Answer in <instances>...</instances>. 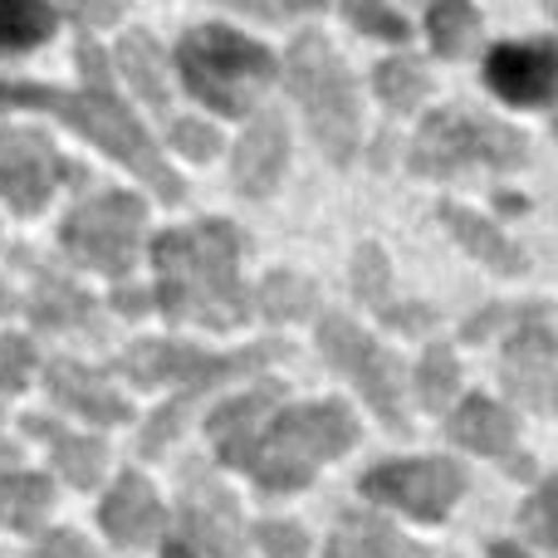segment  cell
Wrapping results in <instances>:
<instances>
[{"label":"cell","mask_w":558,"mask_h":558,"mask_svg":"<svg viewBox=\"0 0 558 558\" xmlns=\"http://www.w3.org/2000/svg\"><path fill=\"white\" fill-rule=\"evenodd\" d=\"M241 231L231 221H202L192 231H167L153 241L157 299L172 324L202 328H241L251 314V299L241 284Z\"/></svg>","instance_id":"cell-1"},{"label":"cell","mask_w":558,"mask_h":558,"mask_svg":"<svg viewBox=\"0 0 558 558\" xmlns=\"http://www.w3.org/2000/svg\"><path fill=\"white\" fill-rule=\"evenodd\" d=\"M284 353V343H260V348H245V353H202V348H186V343H162V338H143L133 343L123 357H118V373H128L133 383L143 387H162V383H182V392L162 407V412L147 422L143 432V456H157L177 432H182L186 412L202 402L211 387L231 383V377H245L251 367H265Z\"/></svg>","instance_id":"cell-2"},{"label":"cell","mask_w":558,"mask_h":558,"mask_svg":"<svg viewBox=\"0 0 558 558\" xmlns=\"http://www.w3.org/2000/svg\"><path fill=\"white\" fill-rule=\"evenodd\" d=\"M0 108H45V113H59L78 137H88L94 147H104L113 162L133 167L162 202H182V182H177V172L157 157L153 137L143 133V123H137L113 94H94V88H88V94H64V88L5 84V78H0Z\"/></svg>","instance_id":"cell-3"},{"label":"cell","mask_w":558,"mask_h":558,"mask_svg":"<svg viewBox=\"0 0 558 558\" xmlns=\"http://www.w3.org/2000/svg\"><path fill=\"white\" fill-rule=\"evenodd\" d=\"M357 441V422L343 402H308L270 416L255 446L245 451L241 471L255 475V485L270 495L304 490L324 461H338Z\"/></svg>","instance_id":"cell-4"},{"label":"cell","mask_w":558,"mask_h":558,"mask_svg":"<svg viewBox=\"0 0 558 558\" xmlns=\"http://www.w3.org/2000/svg\"><path fill=\"white\" fill-rule=\"evenodd\" d=\"M177 69H182L192 98H202L206 108H216L226 118H241L270 88L275 54L255 39L235 35V29L202 25L186 29V39L177 45Z\"/></svg>","instance_id":"cell-5"},{"label":"cell","mask_w":558,"mask_h":558,"mask_svg":"<svg viewBox=\"0 0 558 558\" xmlns=\"http://www.w3.org/2000/svg\"><path fill=\"white\" fill-rule=\"evenodd\" d=\"M289 94L299 98L314 137L333 162H353L357 153V94L348 64L324 45V35H299L284 59Z\"/></svg>","instance_id":"cell-6"},{"label":"cell","mask_w":558,"mask_h":558,"mask_svg":"<svg viewBox=\"0 0 558 558\" xmlns=\"http://www.w3.org/2000/svg\"><path fill=\"white\" fill-rule=\"evenodd\" d=\"M524 162H530V137L495 123V118L465 113V108L432 113L412 143V172H422V177H456L465 167L514 172Z\"/></svg>","instance_id":"cell-7"},{"label":"cell","mask_w":558,"mask_h":558,"mask_svg":"<svg viewBox=\"0 0 558 558\" xmlns=\"http://www.w3.org/2000/svg\"><path fill=\"white\" fill-rule=\"evenodd\" d=\"M143 221H147V206L133 192H98L64 216V231L59 235H64V251L78 265L123 279L133 270Z\"/></svg>","instance_id":"cell-8"},{"label":"cell","mask_w":558,"mask_h":558,"mask_svg":"<svg viewBox=\"0 0 558 558\" xmlns=\"http://www.w3.org/2000/svg\"><path fill=\"white\" fill-rule=\"evenodd\" d=\"M318 348L324 357L348 377V383L363 392V402L383 416L392 432H407V416H402V363L387 353L383 343L363 333L357 324H348L343 314H324L318 324Z\"/></svg>","instance_id":"cell-9"},{"label":"cell","mask_w":558,"mask_h":558,"mask_svg":"<svg viewBox=\"0 0 558 558\" xmlns=\"http://www.w3.org/2000/svg\"><path fill=\"white\" fill-rule=\"evenodd\" d=\"M357 490L373 505L402 510L422 524H441L451 505L465 495V471L441 456H416V461H387L357 481Z\"/></svg>","instance_id":"cell-10"},{"label":"cell","mask_w":558,"mask_h":558,"mask_svg":"<svg viewBox=\"0 0 558 558\" xmlns=\"http://www.w3.org/2000/svg\"><path fill=\"white\" fill-rule=\"evenodd\" d=\"M182 530H186L192 554H206V558H251V549H245L241 510H235V495L226 490L211 471H202V465H192V471H186Z\"/></svg>","instance_id":"cell-11"},{"label":"cell","mask_w":558,"mask_h":558,"mask_svg":"<svg viewBox=\"0 0 558 558\" xmlns=\"http://www.w3.org/2000/svg\"><path fill=\"white\" fill-rule=\"evenodd\" d=\"M64 172L54 143L35 128H5L0 133V196L10 202V211L35 216L39 206L54 196V182Z\"/></svg>","instance_id":"cell-12"},{"label":"cell","mask_w":558,"mask_h":558,"mask_svg":"<svg viewBox=\"0 0 558 558\" xmlns=\"http://www.w3.org/2000/svg\"><path fill=\"white\" fill-rule=\"evenodd\" d=\"M500 373H505V392L514 402L534 407V412L554 407V333L544 328V308H534L530 324H520L510 333Z\"/></svg>","instance_id":"cell-13"},{"label":"cell","mask_w":558,"mask_h":558,"mask_svg":"<svg viewBox=\"0 0 558 558\" xmlns=\"http://www.w3.org/2000/svg\"><path fill=\"white\" fill-rule=\"evenodd\" d=\"M98 520H104L108 539H113L118 549H147V544L162 539V530H167L162 500H157V490L147 485V475H137V471L118 475V485L108 490Z\"/></svg>","instance_id":"cell-14"},{"label":"cell","mask_w":558,"mask_h":558,"mask_svg":"<svg viewBox=\"0 0 558 558\" xmlns=\"http://www.w3.org/2000/svg\"><path fill=\"white\" fill-rule=\"evenodd\" d=\"M279 402H284V387L279 383H255L251 392H241V397H231V402L216 407L211 422H206V432H211V441H216V456L241 471L245 451H251L255 436L265 432V422H270V412Z\"/></svg>","instance_id":"cell-15"},{"label":"cell","mask_w":558,"mask_h":558,"mask_svg":"<svg viewBox=\"0 0 558 558\" xmlns=\"http://www.w3.org/2000/svg\"><path fill=\"white\" fill-rule=\"evenodd\" d=\"M485 78L505 104H544L554 94V49L549 45H500L485 59Z\"/></svg>","instance_id":"cell-16"},{"label":"cell","mask_w":558,"mask_h":558,"mask_svg":"<svg viewBox=\"0 0 558 558\" xmlns=\"http://www.w3.org/2000/svg\"><path fill=\"white\" fill-rule=\"evenodd\" d=\"M284 157H289V133H284V118L275 108H260L255 123L245 128L241 147H235V182H241L245 196H265L284 172Z\"/></svg>","instance_id":"cell-17"},{"label":"cell","mask_w":558,"mask_h":558,"mask_svg":"<svg viewBox=\"0 0 558 558\" xmlns=\"http://www.w3.org/2000/svg\"><path fill=\"white\" fill-rule=\"evenodd\" d=\"M45 387H49V397H54L59 407H69V412L84 416V422L113 426V422H128V416H133L128 397H118L98 373H88V367H78V363H64V357L49 363Z\"/></svg>","instance_id":"cell-18"},{"label":"cell","mask_w":558,"mask_h":558,"mask_svg":"<svg viewBox=\"0 0 558 558\" xmlns=\"http://www.w3.org/2000/svg\"><path fill=\"white\" fill-rule=\"evenodd\" d=\"M29 318L35 328H49V333H104V318H98V304L74 289L64 275H49V270H35V294H29Z\"/></svg>","instance_id":"cell-19"},{"label":"cell","mask_w":558,"mask_h":558,"mask_svg":"<svg viewBox=\"0 0 558 558\" xmlns=\"http://www.w3.org/2000/svg\"><path fill=\"white\" fill-rule=\"evenodd\" d=\"M446 432H451V441L465 446V451L500 456V461L514 456V416L505 412L500 402H490V397H465L451 412Z\"/></svg>","instance_id":"cell-20"},{"label":"cell","mask_w":558,"mask_h":558,"mask_svg":"<svg viewBox=\"0 0 558 558\" xmlns=\"http://www.w3.org/2000/svg\"><path fill=\"white\" fill-rule=\"evenodd\" d=\"M436 216H441V226H446V231H451L456 241H461L465 251H471L481 265H490V270H500V275H520L524 265H530V255H524L520 245H514L510 235L500 231V226L481 221V216H475V211H465V206L441 202V206H436Z\"/></svg>","instance_id":"cell-21"},{"label":"cell","mask_w":558,"mask_h":558,"mask_svg":"<svg viewBox=\"0 0 558 558\" xmlns=\"http://www.w3.org/2000/svg\"><path fill=\"white\" fill-rule=\"evenodd\" d=\"M25 432L39 436V441L54 451V465L59 475H64L69 485H78V490H94L98 475H104V461H108V446L98 441V436H74L64 432L59 422H49V416H25Z\"/></svg>","instance_id":"cell-22"},{"label":"cell","mask_w":558,"mask_h":558,"mask_svg":"<svg viewBox=\"0 0 558 558\" xmlns=\"http://www.w3.org/2000/svg\"><path fill=\"white\" fill-rule=\"evenodd\" d=\"M324 558H432L426 549H416L412 539L392 530L387 520L377 514H343L338 534L328 539Z\"/></svg>","instance_id":"cell-23"},{"label":"cell","mask_w":558,"mask_h":558,"mask_svg":"<svg viewBox=\"0 0 558 558\" xmlns=\"http://www.w3.org/2000/svg\"><path fill=\"white\" fill-rule=\"evenodd\" d=\"M118 64H123V78L128 88H137V94L147 98L153 108H172V88H167V59L162 49H157V39L147 35V29H128L123 45H118Z\"/></svg>","instance_id":"cell-24"},{"label":"cell","mask_w":558,"mask_h":558,"mask_svg":"<svg viewBox=\"0 0 558 558\" xmlns=\"http://www.w3.org/2000/svg\"><path fill=\"white\" fill-rule=\"evenodd\" d=\"M54 35L49 0H0V54H25Z\"/></svg>","instance_id":"cell-25"},{"label":"cell","mask_w":558,"mask_h":558,"mask_svg":"<svg viewBox=\"0 0 558 558\" xmlns=\"http://www.w3.org/2000/svg\"><path fill=\"white\" fill-rule=\"evenodd\" d=\"M426 29H432V49L441 59H461L481 35V15L471 0H436L426 10Z\"/></svg>","instance_id":"cell-26"},{"label":"cell","mask_w":558,"mask_h":558,"mask_svg":"<svg viewBox=\"0 0 558 558\" xmlns=\"http://www.w3.org/2000/svg\"><path fill=\"white\" fill-rule=\"evenodd\" d=\"M49 505H54V490H49L45 475H29V471H15L5 485V505H0V520L10 524V530L20 534H35L39 520L49 514Z\"/></svg>","instance_id":"cell-27"},{"label":"cell","mask_w":558,"mask_h":558,"mask_svg":"<svg viewBox=\"0 0 558 558\" xmlns=\"http://www.w3.org/2000/svg\"><path fill=\"white\" fill-rule=\"evenodd\" d=\"M456 387H461V363H456L451 343H432L422 367H416V397H422L426 412H441L456 397Z\"/></svg>","instance_id":"cell-28"},{"label":"cell","mask_w":558,"mask_h":558,"mask_svg":"<svg viewBox=\"0 0 558 558\" xmlns=\"http://www.w3.org/2000/svg\"><path fill=\"white\" fill-rule=\"evenodd\" d=\"M373 84L387 108H416L426 98V88H432V78H426L422 59H383Z\"/></svg>","instance_id":"cell-29"},{"label":"cell","mask_w":558,"mask_h":558,"mask_svg":"<svg viewBox=\"0 0 558 558\" xmlns=\"http://www.w3.org/2000/svg\"><path fill=\"white\" fill-rule=\"evenodd\" d=\"M318 299H314V284L308 279H299V275H270L260 284V314L270 318V324H294V318H304L308 308H314Z\"/></svg>","instance_id":"cell-30"},{"label":"cell","mask_w":558,"mask_h":558,"mask_svg":"<svg viewBox=\"0 0 558 558\" xmlns=\"http://www.w3.org/2000/svg\"><path fill=\"white\" fill-rule=\"evenodd\" d=\"M353 289L363 304L377 308V318L392 308V270H387V255L377 251V245H363L353 260Z\"/></svg>","instance_id":"cell-31"},{"label":"cell","mask_w":558,"mask_h":558,"mask_svg":"<svg viewBox=\"0 0 558 558\" xmlns=\"http://www.w3.org/2000/svg\"><path fill=\"white\" fill-rule=\"evenodd\" d=\"M255 544L265 558H308V534L294 520H260L255 524Z\"/></svg>","instance_id":"cell-32"},{"label":"cell","mask_w":558,"mask_h":558,"mask_svg":"<svg viewBox=\"0 0 558 558\" xmlns=\"http://www.w3.org/2000/svg\"><path fill=\"white\" fill-rule=\"evenodd\" d=\"M343 15L377 39H407V20L397 10H387L383 0H343Z\"/></svg>","instance_id":"cell-33"},{"label":"cell","mask_w":558,"mask_h":558,"mask_svg":"<svg viewBox=\"0 0 558 558\" xmlns=\"http://www.w3.org/2000/svg\"><path fill=\"white\" fill-rule=\"evenodd\" d=\"M29 363H35V353H29L25 338H0V402L25 387Z\"/></svg>","instance_id":"cell-34"},{"label":"cell","mask_w":558,"mask_h":558,"mask_svg":"<svg viewBox=\"0 0 558 558\" xmlns=\"http://www.w3.org/2000/svg\"><path fill=\"white\" fill-rule=\"evenodd\" d=\"M172 147L202 162V157L216 153V128H206L202 118H177V123H172Z\"/></svg>","instance_id":"cell-35"},{"label":"cell","mask_w":558,"mask_h":558,"mask_svg":"<svg viewBox=\"0 0 558 558\" xmlns=\"http://www.w3.org/2000/svg\"><path fill=\"white\" fill-rule=\"evenodd\" d=\"M29 558H98V554L88 549L74 530H54V534H45V539H39V549Z\"/></svg>","instance_id":"cell-36"},{"label":"cell","mask_w":558,"mask_h":558,"mask_svg":"<svg viewBox=\"0 0 558 558\" xmlns=\"http://www.w3.org/2000/svg\"><path fill=\"white\" fill-rule=\"evenodd\" d=\"M64 10L78 25H113L123 15V0H64Z\"/></svg>","instance_id":"cell-37"},{"label":"cell","mask_w":558,"mask_h":558,"mask_svg":"<svg viewBox=\"0 0 558 558\" xmlns=\"http://www.w3.org/2000/svg\"><path fill=\"white\" fill-rule=\"evenodd\" d=\"M78 69H84V78L94 84V94H108V84H113V78H108V59H104V49H98L94 39H84V45H78Z\"/></svg>","instance_id":"cell-38"},{"label":"cell","mask_w":558,"mask_h":558,"mask_svg":"<svg viewBox=\"0 0 558 558\" xmlns=\"http://www.w3.org/2000/svg\"><path fill=\"white\" fill-rule=\"evenodd\" d=\"M549 500H554V495H549V490H539V495H534V500H530V510H524V530H530L534 539L544 544V549H554V530H549Z\"/></svg>","instance_id":"cell-39"},{"label":"cell","mask_w":558,"mask_h":558,"mask_svg":"<svg viewBox=\"0 0 558 558\" xmlns=\"http://www.w3.org/2000/svg\"><path fill=\"white\" fill-rule=\"evenodd\" d=\"M113 304H118V314H128V318H137L147 308V294L143 289H118L113 294Z\"/></svg>","instance_id":"cell-40"},{"label":"cell","mask_w":558,"mask_h":558,"mask_svg":"<svg viewBox=\"0 0 558 558\" xmlns=\"http://www.w3.org/2000/svg\"><path fill=\"white\" fill-rule=\"evenodd\" d=\"M15 461H20L15 446L0 441V505H5V485H10V475H15Z\"/></svg>","instance_id":"cell-41"},{"label":"cell","mask_w":558,"mask_h":558,"mask_svg":"<svg viewBox=\"0 0 558 558\" xmlns=\"http://www.w3.org/2000/svg\"><path fill=\"white\" fill-rule=\"evenodd\" d=\"M490 558H530V554H524L520 544H510V539H495L490 544Z\"/></svg>","instance_id":"cell-42"},{"label":"cell","mask_w":558,"mask_h":558,"mask_svg":"<svg viewBox=\"0 0 558 558\" xmlns=\"http://www.w3.org/2000/svg\"><path fill=\"white\" fill-rule=\"evenodd\" d=\"M162 558H196V554H192V544H186V539H167Z\"/></svg>","instance_id":"cell-43"},{"label":"cell","mask_w":558,"mask_h":558,"mask_svg":"<svg viewBox=\"0 0 558 558\" xmlns=\"http://www.w3.org/2000/svg\"><path fill=\"white\" fill-rule=\"evenodd\" d=\"M279 5H284V10H324L328 0H279Z\"/></svg>","instance_id":"cell-44"},{"label":"cell","mask_w":558,"mask_h":558,"mask_svg":"<svg viewBox=\"0 0 558 558\" xmlns=\"http://www.w3.org/2000/svg\"><path fill=\"white\" fill-rule=\"evenodd\" d=\"M0 314H10V294H5V284H0Z\"/></svg>","instance_id":"cell-45"}]
</instances>
